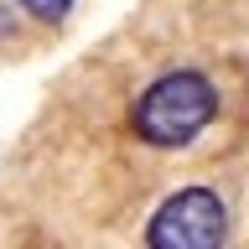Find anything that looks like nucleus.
<instances>
[{
    "label": "nucleus",
    "mask_w": 249,
    "mask_h": 249,
    "mask_svg": "<svg viewBox=\"0 0 249 249\" xmlns=\"http://www.w3.org/2000/svg\"><path fill=\"white\" fill-rule=\"evenodd\" d=\"M213 114H218L213 78L197 68H177V73H161L156 83H145V93L130 109V130L156 151H182L213 124Z\"/></svg>",
    "instance_id": "1"
},
{
    "label": "nucleus",
    "mask_w": 249,
    "mask_h": 249,
    "mask_svg": "<svg viewBox=\"0 0 249 249\" xmlns=\"http://www.w3.org/2000/svg\"><path fill=\"white\" fill-rule=\"evenodd\" d=\"M229 208L213 187H177L145 223V249H223Z\"/></svg>",
    "instance_id": "2"
},
{
    "label": "nucleus",
    "mask_w": 249,
    "mask_h": 249,
    "mask_svg": "<svg viewBox=\"0 0 249 249\" xmlns=\"http://www.w3.org/2000/svg\"><path fill=\"white\" fill-rule=\"evenodd\" d=\"M11 5H21V11L36 16V21H62V16L73 11L78 0H11Z\"/></svg>",
    "instance_id": "3"
},
{
    "label": "nucleus",
    "mask_w": 249,
    "mask_h": 249,
    "mask_svg": "<svg viewBox=\"0 0 249 249\" xmlns=\"http://www.w3.org/2000/svg\"><path fill=\"white\" fill-rule=\"evenodd\" d=\"M16 31V16H11V0H0V36H11Z\"/></svg>",
    "instance_id": "4"
}]
</instances>
